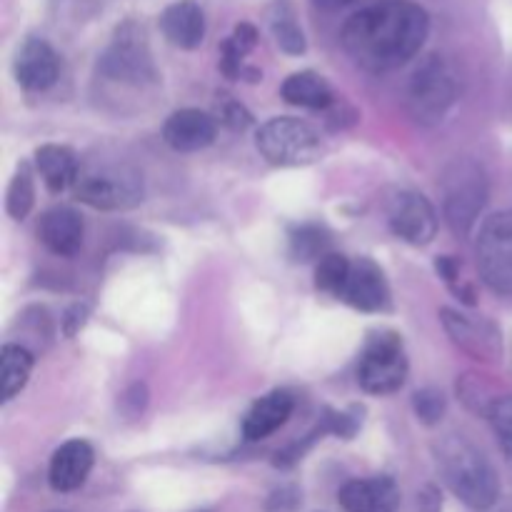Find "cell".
Masks as SVG:
<instances>
[{"instance_id":"obj_21","label":"cell","mask_w":512,"mask_h":512,"mask_svg":"<svg viewBox=\"0 0 512 512\" xmlns=\"http://www.w3.org/2000/svg\"><path fill=\"white\" fill-rule=\"evenodd\" d=\"M280 95L285 98V103L310 110H325L335 100L328 80L323 75L313 73V70H300V73H293L290 78H285Z\"/></svg>"},{"instance_id":"obj_20","label":"cell","mask_w":512,"mask_h":512,"mask_svg":"<svg viewBox=\"0 0 512 512\" xmlns=\"http://www.w3.org/2000/svg\"><path fill=\"white\" fill-rule=\"evenodd\" d=\"M35 168L50 193H65L68 188H73L80 173V163L73 150L55 143L40 145L35 150Z\"/></svg>"},{"instance_id":"obj_33","label":"cell","mask_w":512,"mask_h":512,"mask_svg":"<svg viewBox=\"0 0 512 512\" xmlns=\"http://www.w3.org/2000/svg\"><path fill=\"white\" fill-rule=\"evenodd\" d=\"M435 270H438V273H440V278H445L450 285H453L455 280H458L460 265H458V260L450 258V255H443V258L435 260Z\"/></svg>"},{"instance_id":"obj_8","label":"cell","mask_w":512,"mask_h":512,"mask_svg":"<svg viewBox=\"0 0 512 512\" xmlns=\"http://www.w3.org/2000/svg\"><path fill=\"white\" fill-rule=\"evenodd\" d=\"M458 85H455L453 70L440 55H428L415 68L408 85V108L418 123L435 125L453 108Z\"/></svg>"},{"instance_id":"obj_7","label":"cell","mask_w":512,"mask_h":512,"mask_svg":"<svg viewBox=\"0 0 512 512\" xmlns=\"http://www.w3.org/2000/svg\"><path fill=\"white\" fill-rule=\"evenodd\" d=\"M408 378V358L398 333L380 330L370 335L358 365V383L370 395L398 393Z\"/></svg>"},{"instance_id":"obj_24","label":"cell","mask_w":512,"mask_h":512,"mask_svg":"<svg viewBox=\"0 0 512 512\" xmlns=\"http://www.w3.org/2000/svg\"><path fill=\"white\" fill-rule=\"evenodd\" d=\"M255 43H258V30H255V25H235L233 35L228 40H223V45H220V70H223L225 78L235 80L238 75H243V58L255 48Z\"/></svg>"},{"instance_id":"obj_31","label":"cell","mask_w":512,"mask_h":512,"mask_svg":"<svg viewBox=\"0 0 512 512\" xmlns=\"http://www.w3.org/2000/svg\"><path fill=\"white\" fill-rule=\"evenodd\" d=\"M223 123L230 125L233 130H245L250 125V113L240 103H233V100H230L223 108Z\"/></svg>"},{"instance_id":"obj_17","label":"cell","mask_w":512,"mask_h":512,"mask_svg":"<svg viewBox=\"0 0 512 512\" xmlns=\"http://www.w3.org/2000/svg\"><path fill=\"white\" fill-rule=\"evenodd\" d=\"M345 512H395L400 505V490L393 478L350 480L338 495Z\"/></svg>"},{"instance_id":"obj_10","label":"cell","mask_w":512,"mask_h":512,"mask_svg":"<svg viewBox=\"0 0 512 512\" xmlns=\"http://www.w3.org/2000/svg\"><path fill=\"white\" fill-rule=\"evenodd\" d=\"M388 223L395 238L410 245H428L438 235L435 208L428 198H423L420 193H410V190H403L390 200Z\"/></svg>"},{"instance_id":"obj_26","label":"cell","mask_w":512,"mask_h":512,"mask_svg":"<svg viewBox=\"0 0 512 512\" xmlns=\"http://www.w3.org/2000/svg\"><path fill=\"white\" fill-rule=\"evenodd\" d=\"M350 268H353V263H350L345 255L340 253L323 255V258L318 260V268H315V288H318L320 293L343 298L345 283H348L350 278Z\"/></svg>"},{"instance_id":"obj_32","label":"cell","mask_w":512,"mask_h":512,"mask_svg":"<svg viewBox=\"0 0 512 512\" xmlns=\"http://www.w3.org/2000/svg\"><path fill=\"white\" fill-rule=\"evenodd\" d=\"M145 403H148V390H145V385H140V383H135L133 388H130L128 393L123 395V405H125V408H128V405H133V413H130V415L143 413Z\"/></svg>"},{"instance_id":"obj_28","label":"cell","mask_w":512,"mask_h":512,"mask_svg":"<svg viewBox=\"0 0 512 512\" xmlns=\"http://www.w3.org/2000/svg\"><path fill=\"white\" fill-rule=\"evenodd\" d=\"M415 415L423 425H438L448 410V398L438 388H423L413 395Z\"/></svg>"},{"instance_id":"obj_22","label":"cell","mask_w":512,"mask_h":512,"mask_svg":"<svg viewBox=\"0 0 512 512\" xmlns=\"http://www.w3.org/2000/svg\"><path fill=\"white\" fill-rule=\"evenodd\" d=\"M270 30H273V38L280 45V50H285L288 55H303L308 50V40H305L298 15H295L293 5L288 0H278L273 5V10H270Z\"/></svg>"},{"instance_id":"obj_1","label":"cell","mask_w":512,"mask_h":512,"mask_svg":"<svg viewBox=\"0 0 512 512\" xmlns=\"http://www.w3.org/2000/svg\"><path fill=\"white\" fill-rule=\"evenodd\" d=\"M430 18L413 0H380L350 15L343 25L345 53L368 73H388L420 53Z\"/></svg>"},{"instance_id":"obj_4","label":"cell","mask_w":512,"mask_h":512,"mask_svg":"<svg viewBox=\"0 0 512 512\" xmlns=\"http://www.w3.org/2000/svg\"><path fill=\"white\" fill-rule=\"evenodd\" d=\"M75 198L95 210H128L143 200V175L128 163H90L80 168Z\"/></svg>"},{"instance_id":"obj_12","label":"cell","mask_w":512,"mask_h":512,"mask_svg":"<svg viewBox=\"0 0 512 512\" xmlns=\"http://www.w3.org/2000/svg\"><path fill=\"white\" fill-rule=\"evenodd\" d=\"M218 135V123L213 115L198 108L175 110L163 125V140L178 153H195L208 148Z\"/></svg>"},{"instance_id":"obj_2","label":"cell","mask_w":512,"mask_h":512,"mask_svg":"<svg viewBox=\"0 0 512 512\" xmlns=\"http://www.w3.org/2000/svg\"><path fill=\"white\" fill-rule=\"evenodd\" d=\"M435 458L448 488L468 508L490 510L500 498V483L493 465L463 435H448L435 445Z\"/></svg>"},{"instance_id":"obj_18","label":"cell","mask_w":512,"mask_h":512,"mask_svg":"<svg viewBox=\"0 0 512 512\" xmlns=\"http://www.w3.org/2000/svg\"><path fill=\"white\" fill-rule=\"evenodd\" d=\"M295 400L288 390H273V393L263 395L255 400L253 408L248 410L243 420V435L245 440H265L273 433H278L288 418L293 415Z\"/></svg>"},{"instance_id":"obj_11","label":"cell","mask_w":512,"mask_h":512,"mask_svg":"<svg viewBox=\"0 0 512 512\" xmlns=\"http://www.w3.org/2000/svg\"><path fill=\"white\" fill-rule=\"evenodd\" d=\"M15 80L25 90H45L58 80L60 60L53 45L43 38H25L13 60Z\"/></svg>"},{"instance_id":"obj_25","label":"cell","mask_w":512,"mask_h":512,"mask_svg":"<svg viewBox=\"0 0 512 512\" xmlns=\"http://www.w3.org/2000/svg\"><path fill=\"white\" fill-rule=\"evenodd\" d=\"M330 248V233L320 225L305 223L298 228L290 230V255L298 263H310L315 258H323L328 255Z\"/></svg>"},{"instance_id":"obj_14","label":"cell","mask_w":512,"mask_h":512,"mask_svg":"<svg viewBox=\"0 0 512 512\" xmlns=\"http://www.w3.org/2000/svg\"><path fill=\"white\" fill-rule=\"evenodd\" d=\"M95 453L85 440H68L60 445L50 460L48 480L55 493H73L88 480Z\"/></svg>"},{"instance_id":"obj_27","label":"cell","mask_w":512,"mask_h":512,"mask_svg":"<svg viewBox=\"0 0 512 512\" xmlns=\"http://www.w3.org/2000/svg\"><path fill=\"white\" fill-rule=\"evenodd\" d=\"M35 203V185H33V173H30L28 163H20L15 170L13 180L8 185V200H5V208L8 215L15 220L28 218V213L33 210Z\"/></svg>"},{"instance_id":"obj_9","label":"cell","mask_w":512,"mask_h":512,"mask_svg":"<svg viewBox=\"0 0 512 512\" xmlns=\"http://www.w3.org/2000/svg\"><path fill=\"white\" fill-rule=\"evenodd\" d=\"M478 268L488 288L512 295V210L490 215L480 228Z\"/></svg>"},{"instance_id":"obj_13","label":"cell","mask_w":512,"mask_h":512,"mask_svg":"<svg viewBox=\"0 0 512 512\" xmlns=\"http://www.w3.org/2000/svg\"><path fill=\"white\" fill-rule=\"evenodd\" d=\"M83 230V218L78 210L68 208V205H55V208L45 210L38 225L43 245L60 258H73L83 248Z\"/></svg>"},{"instance_id":"obj_30","label":"cell","mask_w":512,"mask_h":512,"mask_svg":"<svg viewBox=\"0 0 512 512\" xmlns=\"http://www.w3.org/2000/svg\"><path fill=\"white\" fill-rule=\"evenodd\" d=\"M88 318H90L88 305H85V303L70 305V308L65 310V315H63V335H65V338H75V335H78L80 330L85 328Z\"/></svg>"},{"instance_id":"obj_6","label":"cell","mask_w":512,"mask_h":512,"mask_svg":"<svg viewBox=\"0 0 512 512\" xmlns=\"http://www.w3.org/2000/svg\"><path fill=\"white\" fill-rule=\"evenodd\" d=\"M258 150L268 163L280 165V168H298V165H310L320 158V135L315 133L313 125L300 118H273L258 130Z\"/></svg>"},{"instance_id":"obj_3","label":"cell","mask_w":512,"mask_h":512,"mask_svg":"<svg viewBox=\"0 0 512 512\" xmlns=\"http://www.w3.org/2000/svg\"><path fill=\"white\" fill-rule=\"evenodd\" d=\"M440 190L445 223L458 238H468L488 203V178L483 165L473 158L453 160L440 178Z\"/></svg>"},{"instance_id":"obj_34","label":"cell","mask_w":512,"mask_h":512,"mask_svg":"<svg viewBox=\"0 0 512 512\" xmlns=\"http://www.w3.org/2000/svg\"><path fill=\"white\" fill-rule=\"evenodd\" d=\"M315 3L323 5V8H343V5L358 3V0H315Z\"/></svg>"},{"instance_id":"obj_5","label":"cell","mask_w":512,"mask_h":512,"mask_svg":"<svg viewBox=\"0 0 512 512\" xmlns=\"http://www.w3.org/2000/svg\"><path fill=\"white\" fill-rule=\"evenodd\" d=\"M100 73L110 80L130 85H145L158 80V70H155L143 25L135 20H125L115 28L113 40L100 58Z\"/></svg>"},{"instance_id":"obj_19","label":"cell","mask_w":512,"mask_h":512,"mask_svg":"<svg viewBox=\"0 0 512 512\" xmlns=\"http://www.w3.org/2000/svg\"><path fill=\"white\" fill-rule=\"evenodd\" d=\"M160 30L165 38L183 50H195L205 38V15L195 0H178L160 15Z\"/></svg>"},{"instance_id":"obj_23","label":"cell","mask_w":512,"mask_h":512,"mask_svg":"<svg viewBox=\"0 0 512 512\" xmlns=\"http://www.w3.org/2000/svg\"><path fill=\"white\" fill-rule=\"evenodd\" d=\"M33 370V355L23 345H5L0 353V383H3V403L13 400L25 388Z\"/></svg>"},{"instance_id":"obj_29","label":"cell","mask_w":512,"mask_h":512,"mask_svg":"<svg viewBox=\"0 0 512 512\" xmlns=\"http://www.w3.org/2000/svg\"><path fill=\"white\" fill-rule=\"evenodd\" d=\"M488 420L493 425L500 448H503V453L508 455L512 463V395H503V398L495 400L488 413Z\"/></svg>"},{"instance_id":"obj_15","label":"cell","mask_w":512,"mask_h":512,"mask_svg":"<svg viewBox=\"0 0 512 512\" xmlns=\"http://www.w3.org/2000/svg\"><path fill=\"white\" fill-rule=\"evenodd\" d=\"M390 290L385 283V275L373 260L360 258L358 263H353L350 268V278L345 283L343 300L348 305H353L355 310H363V313H378L388 305Z\"/></svg>"},{"instance_id":"obj_16","label":"cell","mask_w":512,"mask_h":512,"mask_svg":"<svg viewBox=\"0 0 512 512\" xmlns=\"http://www.w3.org/2000/svg\"><path fill=\"white\" fill-rule=\"evenodd\" d=\"M440 320L453 343L463 348L465 353L475 355L478 360H493L498 355V333L485 320H470L468 315L455 313V310H440Z\"/></svg>"}]
</instances>
